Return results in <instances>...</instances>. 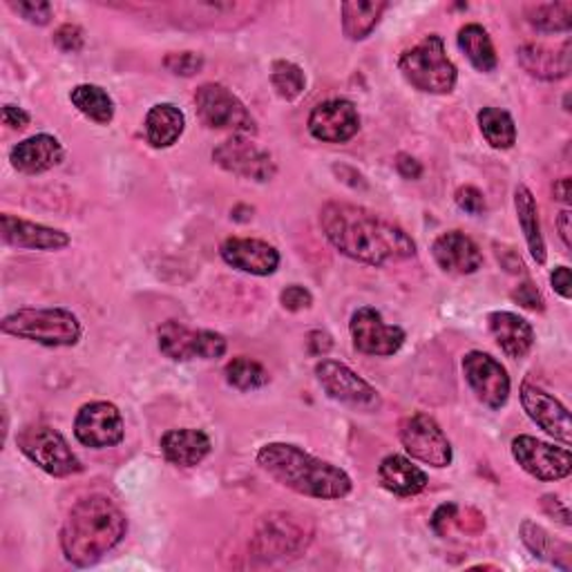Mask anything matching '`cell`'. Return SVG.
I'll use <instances>...</instances> for the list:
<instances>
[{
  "instance_id": "obj_45",
  "label": "cell",
  "mask_w": 572,
  "mask_h": 572,
  "mask_svg": "<svg viewBox=\"0 0 572 572\" xmlns=\"http://www.w3.org/2000/svg\"><path fill=\"white\" fill-rule=\"evenodd\" d=\"M495 251H497V258H499V262L503 264L506 271L526 273V267H523V262H521V258L517 256L514 249H510L506 245H495Z\"/></svg>"
},
{
  "instance_id": "obj_47",
  "label": "cell",
  "mask_w": 572,
  "mask_h": 572,
  "mask_svg": "<svg viewBox=\"0 0 572 572\" xmlns=\"http://www.w3.org/2000/svg\"><path fill=\"white\" fill-rule=\"evenodd\" d=\"M543 510L550 514V517H554L561 526H570V512H568V508L557 499V497H552V495H545L543 497Z\"/></svg>"
},
{
  "instance_id": "obj_11",
  "label": "cell",
  "mask_w": 572,
  "mask_h": 572,
  "mask_svg": "<svg viewBox=\"0 0 572 572\" xmlns=\"http://www.w3.org/2000/svg\"><path fill=\"white\" fill-rule=\"evenodd\" d=\"M401 443L414 459L431 468H447L451 464V443L427 414H414L401 423Z\"/></svg>"
},
{
  "instance_id": "obj_9",
  "label": "cell",
  "mask_w": 572,
  "mask_h": 572,
  "mask_svg": "<svg viewBox=\"0 0 572 572\" xmlns=\"http://www.w3.org/2000/svg\"><path fill=\"white\" fill-rule=\"evenodd\" d=\"M159 350L175 363H188L195 358L217 361L226 354V337L215 331H195L181 322L168 320L157 331Z\"/></svg>"
},
{
  "instance_id": "obj_13",
  "label": "cell",
  "mask_w": 572,
  "mask_h": 572,
  "mask_svg": "<svg viewBox=\"0 0 572 572\" xmlns=\"http://www.w3.org/2000/svg\"><path fill=\"white\" fill-rule=\"evenodd\" d=\"M512 456L530 477L539 481H559L572 472L568 447H554L534 436H517L512 440Z\"/></svg>"
},
{
  "instance_id": "obj_38",
  "label": "cell",
  "mask_w": 572,
  "mask_h": 572,
  "mask_svg": "<svg viewBox=\"0 0 572 572\" xmlns=\"http://www.w3.org/2000/svg\"><path fill=\"white\" fill-rule=\"evenodd\" d=\"M10 8L32 25H48L52 21V6L43 0H10Z\"/></svg>"
},
{
  "instance_id": "obj_43",
  "label": "cell",
  "mask_w": 572,
  "mask_h": 572,
  "mask_svg": "<svg viewBox=\"0 0 572 572\" xmlns=\"http://www.w3.org/2000/svg\"><path fill=\"white\" fill-rule=\"evenodd\" d=\"M512 300L530 311H543V298L532 282H526L512 291Z\"/></svg>"
},
{
  "instance_id": "obj_41",
  "label": "cell",
  "mask_w": 572,
  "mask_h": 572,
  "mask_svg": "<svg viewBox=\"0 0 572 572\" xmlns=\"http://www.w3.org/2000/svg\"><path fill=\"white\" fill-rule=\"evenodd\" d=\"M456 204L468 215H483L486 212V197L475 186H461L456 190Z\"/></svg>"
},
{
  "instance_id": "obj_16",
  "label": "cell",
  "mask_w": 572,
  "mask_h": 572,
  "mask_svg": "<svg viewBox=\"0 0 572 572\" xmlns=\"http://www.w3.org/2000/svg\"><path fill=\"white\" fill-rule=\"evenodd\" d=\"M361 131L358 110L347 98H331L318 103L309 114V133L324 144H345Z\"/></svg>"
},
{
  "instance_id": "obj_29",
  "label": "cell",
  "mask_w": 572,
  "mask_h": 572,
  "mask_svg": "<svg viewBox=\"0 0 572 572\" xmlns=\"http://www.w3.org/2000/svg\"><path fill=\"white\" fill-rule=\"evenodd\" d=\"M514 208H517V217L521 223V231L526 236L530 256L543 264L545 262V242L541 236V223H539V208L534 201V195L530 193V188L519 186L514 193Z\"/></svg>"
},
{
  "instance_id": "obj_6",
  "label": "cell",
  "mask_w": 572,
  "mask_h": 572,
  "mask_svg": "<svg viewBox=\"0 0 572 572\" xmlns=\"http://www.w3.org/2000/svg\"><path fill=\"white\" fill-rule=\"evenodd\" d=\"M19 449L28 459L52 477H72L83 472V464L72 451L61 431L50 425H28L17 436Z\"/></svg>"
},
{
  "instance_id": "obj_25",
  "label": "cell",
  "mask_w": 572,
  "mask_h": 572,
  "mask_svg": "<svg viewBox=\"0 0 572 572\" xmlns=\"http://www.w3.org/2000/svg\"><path fill=\"white\" fill-rule=\"evenodd\" d=\"M521 67L541 81H559L570 74V41L561 50H550L543 45H523L519 50Z\"/></svg>"
},
{
  "instance_id": "obj_31",
  "label": "cell",
  "mask_w": 572,
  "mask_h": 572,
  "mask_svg": "<svg viewBox=\"0 0 572 572\" xmlns=\"http://www.w3.org/2000/svg\"><path fill=\"white\" fill-rule=\"evenodd\" d=\"M459 48L466 52V56L479 72H492L499 63L490 34L477 23H470L459 30Z\"/></svg>"
},
{
  "instance_id": "obj_22",
  "label": "cell",
  "mask_w": 572,
  "mask_h": 572,
  "mask_svg": "<svg viewBox=\"0 0 572 572\" xmlns=\"http://www.w3.org/2000/svg\"><path fill=\"white\" fill-rule=\"evenodd\" d=\"M63 146L52 135H34L30 139H23L17 144L10 153V162L19 173L25 175H39L45 170H52L63 162Z\"/></svg>"
},
{
  "instance_id": "obj_7",
  "label": "cell",
  "mask_w": 572,
  "mask_h": 572,
  "mask_svg": "<svg viewBox=\"0 0 572 572\" xmlns=\"http://www.w3.org/2000/svg\"><path fill=\"white\" fill-rule=\"evenodd\" d=\"M195 105L201 124L212 131H228L242 137L258 133L256 119L247 105L219 83H204L195 92Z\"/></svg>"
},
{
  "instance_id": "obj_15",
  "label": "cell",
  "mask_w": 572,
  "mask_h": 572,
  "mask_svg": "<svg viewBox=\"0 0 572 572\" xmlns=\"http://www.w3.org/2000/svg\"><path fill=\"white\" fill-rule=\"evenodd\" d=\"M350 331L354 347L367 356H394L405 345V331L387 324L381 311L372 306H363L352 315Z\"/></svg>"
},
{
  "instance_id": "obj_20",
  "label": "cell",
  "mask_w": 572,
  "mask_h": 572,
  "mask_svg": "<svg viewBox=\"0 0 572 572\" xmlns=\"http://www.w3.org/2000/svg\"><path fill=\"white\" fill-rule=\"evenodd\" d=\"M0 228H3V240L10 247L28 249V251H61L70 245V236L37 221H28L6 212L0 217Z\"/></svg>"
},
{
  "instance_id": "obj_39",
  "label": "cell",
  "mask_w": 572,
  "mask_h": 572,
  "mask_svg": "<svg viewBox=\"0 0 572 572\" xmlns=\"http://www.w3.org/2000/svg\"><path fill=\"white\" fill-rule=\"evenodd\" d=\"M164 65L177 76H195L204 67V56L197 52H177L168 54L164 59Z\"/></svg>"
},
{
  "instance_id": "obj_27",
  "label": "cell",
  "mask_w": 572,
  "mask_h": 572,
  "mask_svg": "<svg viewBox=\"0 0 572 572\" xmlns=\"http://www.w3.org/2000/svg\"><path fill=\"white\" fill-rule=\"evenodd\" d=\"M186 117L173 103H159L150 107L146 117V137L153 148H170L184 135Z\"/></svg>"
},
{
  "instance_id": "obj_48",
  "label": "cell",
  "mask_w": 572,
  "mask_h": 572,
  "mask_svg": "<svg viewBox=\"0 0 572 572\" xmlns=\"http://www.w3.org/2000/svg\"><path fill=\"white\" fill-rule=\"evenodd\" d=\"M396 168L405 179H420L423 177V166L409 155H398L396 157Z\"/></svg>"
},
{
  "instance_id": "obj_26",
  "label": "cell",
  "mask_w": 572,
  "mask_h": 572,
  "mask_svg": "<svg viewBox=\"0 0 572 572\" xmlns=\"http://www.w3.org/2000/svg\"><path fill=\"white\" fill-rule=\"evenodd\" d=\"M378 479L385 490H389L396 497H414L420 495L427 488V475L416 468L409 459L398 454L387 456L378 468Z\"/></svg>"
},
{
  "instance_id": "obj_24",
  "label": "cell",
  "mask_w": 572,
  "mask_h": 572,
  "mask_svg": "<svg viewBox=\"0 0 572 572\" xmlns=\"http://www.w3.org/2000/svg\"><path fill=\"white\" fill-rule=\"evenodd\" d=\"M490 333L508 358H523L534 345V331L530 322L510 311H495L488 315Z\"/></svg>"
},
{
  "instance_id": "obj_32",
  "label": "cell",
  "mask_w": 572,
  "mask_h": 572,
  "mask_svg": "<svg viewBox=\"0 0 572 572\" xmlns=\"http://www.w3.org/2000/svg\"><path fill=\"white\" fill-rule=\"evenodd\" d=\"M479 128L486 142L497 150H508L517 142L514 119L501 107H483L479 112Z\"/></svg>"
},
{
  "instance_id": "obj_42",
  "label": "cell",
  "mask_w": 572,
  "mask_h": 572,
  "mask_svg": "<svg viewBox=\"0 0 572 572\" xmlns=\"http://www.w3.org/2000/svg\"><path fill=\"white\" fill-rule=\"evenodd\" d=\"M280 302H282V306H284L287 311L298 313V311L309 309V306L313 304V295H311L309 289H304V287H300V284H291V287H287V289L280 293Z\"/></svg>"
},
{
  "instance_id": "obj_46",
  "label": "cell",
  "mask_w": 572,
  "mask_h": 572,
  "mask_svg": "<svg viewBox=\"0 0 572 572\" xmlns=\"http://www.w3.org/2000/svg\"><path fill=\"white\" fill-rule=\"evenodd\" d=\"M550 282H552V289H554L563 300H570V295H572V278H570V269H568V267L554 269V273L550 275Z\"/></svg>"
},
{
  "instance_id": "obj_3",
  "label": "cell",
  "mask_w": 572,
  "mask_h": 572,
  "mask_svg": "<svg viewBox=\"0 0 572 572\" xmlns=\"http://www.w3.org/2000/svg\"><path fill=\"white\" fill-rule=\"evenodd\" d=\"M258 466L280 486L313 499H345L354 483L345 470L315 459L289 443H269L258 451Z\"/></svg>"
},
{
  "instance_id": "obj_51",
  "label": "cell",
  "mask_w": 572,
  "mask_h": 572,
  "mask_svg": "<svg viewBox=\"0 0 572 572\" xmlns=\"http://www.w3.org/2000/svg\"><path fill=\"white\" fill-rule=\"evenodd\" d=\"M572 181H570V177H563V179H559L557 184H554V199L557 201H561V204H570V195H572Z\"/></svg>"
},
{
  "instance_id": "obj_23",
  "label": "cell",
  "mask_w": 572,
  "mask_h": 572,
  "mask_svg": "<svg viewBox=\"0 0 572 572\" xmlns=\"http://www.w3.org/2000/svg\"><path fill=\"white\" fill-rule=\"evenodd\" d=\"M162 454L166 461L177 468H195L199 466L212 449L210 438L201 429H170L162 436Z\"/></svg>"
},
{
  "instance_id": "obj_34",
  "label": "cell",
  "mask_w": 572,
  "mask_h": 572,
  "mask_svg": "<svg viewBox=\"0 0 572 572\" xmlns=\"http://www.w3.org/2000/svg\"><path fill=\"white\" fill-rule=\"evenodd\" d=\"M528 23L539 32H570L572 28V3H539L526 8Z\"/></svg>"
},
{
  "instance_id": "obj_50",
  "label": "cell",
  "mask_w": 572,
  "mask_h": 572,
  "mask_svg": "<svg viewBox=\"0 0 572 572\" xmlns=\"http://www.w3.org/2000/svg\"><path fill=\"white\" fill-rule=\"evenodd\" d=\"M557 226H559V236L563 240V247L570 249L572 242H570V210H561L559 219H557Z\"/></svg>"
},
{
  "instance_id": "obj_21",
  "label": "cell",
  "mask_w": 572,
  "mask_h": 572,
  "mask_svg": "<svg viewBox=\"0 0 572 572\" xmlns=\"http://www.w3.org/2000/svg\"><path fill=\"white\" fill-rule=\"evenodd\" d=\"M431 256L436 264L451 275H470L483 267V253L472 238L461 231H449L434 240Z\"/></svg>"
},
{
  "instance_id": "obj_33",
  "label": "cell",
  "mask_w": 572,
  "mask_h": 572,
  "mask_svg": "<svg viewBox=\"0 0 572 572\" xmlns=\"http://www.w3.org/2000/svg\"><path fill=\"white\" fill-rule=\"evenodd\" d=\"M459 528L461 532L466 534H477L486 528V519L472 510V508H466V519H464V510L456 506V503H445L440 506L436 512H434V519H431V528L436 534L440 537H447L451 528Z\"/></svg>"
},
{
  "instance_id": "obj_14",
  "label": "cell",
  "mask_w": 572,
  "mask_h": 572,
  "mask_svg": "<svg viewBox=\"0 0 572 572\" xmlns=\"http://www.w3.org/2000/svg\"><path fill=\"white\" fill-rule=\"evenodd\" d=\"M74 436L81 445L92 449L114 447L126 436L124 416L112 403H105V401L87 403L76 414Z\"/></svg>"
},
{
  "instance_id": "obj_35",
  "label": "cell",
  "mask_w": 572,
  "mask_h": 572,
  "mask_svg": "<svg viewBox=\"0 0 572 572\" xmlns=\"http://www.w3.org/2000/svg\"><path fill=\"white\" fill-rule=\"evenodd\" d=\"M521 539L534 557L548 559L557 568H559V554L570 559V545L561 543V541H554L541 526H537L532 521L521 523Z\"/></svg>"
},
{
  "instance_id": "obj_12",
  "label": "cell",
  "mask_w": 572,
  "mask_h": 572,
  "mask_svg": "<svg viewBox=\"0 0 572 572\" xmlns=\"http://www.w3.org/2000/svg\"><path fill=\"white\" fill-rule=\"evenodd\" d=\"M212 162L226 173H233L253 181H269L275 177V162L271 153L253 144L249 137L233 135L212 150Z\"/></svg>"
},
{
  "instance_id": "obj_40",
  "label": "cell",
  "mask_w": 572,
  "mask_h": 572,
  "mask_svg": "<svg viewBox=\"0 0 572 572\" xmlns=\"http://www.w3.org/2000/svg\"><path fill=\"white\" fill-rule=\"evenodd\" d=\"M83 43H85V37H83V30L79 25H61L54 34V45L65 52V54H74V52H81L83 50Z\"/></svg>"
},
{
  "instance_id": "obj_37",
  "label": "cell",
  "mask_w": 572,
  "mask_h": 572,
  "mask_svg": "<svg viewBox=\"0 0 572 572\" xmlns=\"http://www.w3.org/2000/svg\"><path fill=\"white\" fill-rule=\"evenodd\" d=\"M271 83L282 98L293 101L304 92L306 79H304V72L300 65H295L291 61H275L271 67Z\"/></svg>"
},
{
  "instance_id": "obj_8",
  "label": "cell",
  "mask_w": 572,
  "mask_h": 572,
  "mask_svg": "<svg viewBox=\"0 0 572 572\" xmlns=\"http://www.w3.org/2000/svg\"><path fill=\"white\" fill-rule=\"evenodd\" d=\"M311 537H313V530L306 526L302 517L275 512L262 519L253 539V550L258 557L267 561L291 559V557H298L302 550H306V545L311 543Z\"/></svg>"
},
{
  "instance_id": "obj_17",
  "label": "cell",
  "mask_w": 572,
  "mask_h": 572,
  "mask_svg": "<svg viewBox=\"0 0 572 572\" xmlns=\"http://www.w3.org/2000/svg\"><path fill=\"white\" fill-rule=\"evenodd\" d=\"M464 374L475 396L490 409H501L510 398L508 372L490 354L470 352L464 358Z\"/></svg>"
},
{
  "instance_id": "obj_10",
  "label": "cell",
  "mask_w": 572,
  "mask_h": 572,
  "mask_svg": "<svg viewBox=\"0 0 572 572\" xmlns=\"http://www.w3.org/2000/svg\"><path fill=\"white\" fill-rule=\"evenodd\" d=\"M315 376L322 389L342 405H350L358 412H376L383 405L381 394L347 365L322 361L315 365Z\"/></svg>"
},
{
  "instance_id": "obj_28",
  "label": "cell",
  "mask_w": 572,
  "mask_h": 572,
  "mask_svg": "<svg viewBox=\"0 0 572 572\" xmlns=\"http://www.w3.org/2000/svg\"><path fill=\"white\" fill-rule=\"evenodd\" d=\"M385 10V0H365V3L363 0H354V3H342V32H345L350 41H365L381 23Z\"/></svg>"
},
{
  "instance_id": "obj_1",
  "label": "cell",
  "mask_w": 572,
  "mask_h": 572,
  "mask_svg": "<svg viewBox=\"0 0 572 572\" xmlns=\"http://www.w3.org/2000/svg\"><path fill=\"white\" fill-rule=\"evenodd\" d=\"M326 240L356 262L383 267L416 256V245L401 226L356 204L329 201L320 212Z\"/></svg>"
},
{
  "instance_id": "obj_30",
  "label": "cell",
  "mask_w": 572,
  "mask_h": 572,
  "mask_svg": "<svg viewBox=\"0 0 572 572\" xmlns=\"http://www.w3.org/2000/svg\"><path fill=\"white\" fill-rule=\"evenodd\" d=\"M70 101L81 114H85L87 119H92L98 126H107L114 119V101L98 85H90V83L76 85L70 92Z\"/></svg>"
},
{
  "instance_id": "obj_36",
  "label": "cell",
  "mask_w": 572,
  "mask_h": 572,
  "mask_svg": "<svg viewBox=\"0 0 572 572\" xmlns=\"http://www.w3.org/2000/svg\"><path fill=\"white\" fill-rule=\"evenodd\" d=\"M223 376H226L228 385L240 392H253V389L269 385V372L260 363L245 358V356L233 358L231 363H228L223 370Z\"/></svg>"
},
{
  "instance_id": "obj_19",
  "label": "cell",
  "mask_w": 572,
  "mask_h": 572,
  "mask_svg": "<svg viewBox=\"0 0 572 572\" xmlns=\"http://www.w3.org/2000/svg\"><path fill=\"white\" fill-rule=\"evenodd\" d=\"M521 403L528 416L550 436L561 440L563 445L572 443V423H570V412L548 392L523 383L521 385Z\"/></svg>"
},
{
  "instance_id": "obj_5",
  "label": "cell",
  "mask_w": 572,
  "mask_h": 572,
  "mask_svg": "<svg viewBox=\"0 0 572 572\" xmlns=\"http://www.w3.org/2000/svg\"><path fill=\"white\" fill-rule=\"evenodd\" d=\"M398 67L412 87L427 94H449L459 79V72L447 59L445 43L438 34H429L407 50L401 56Z\"/></svg>"
},
{
  "instance_id": "obj_18",
  "label": "cell",
  "mask_w": 572,
  "mask_h": 572,
  "mask_svg": "<svg viewBox=\"0 0 572 572\" xmlns=\"http://www.w3.org/2000/svg\"><path fill=\"white\" fill-rule=\"evenodd\" d=\"M221 260L242 273L251 275H271L280 267V253L275 247L262 240H251V238H228L219 247Z\"/></svg>"
},
{
  "instance_id": "obj_2",
  "label": "cell",
  "mask_w": 572,
  "mask_h": 572,
  "mask_svg": "<svg viewBox=\"0 0 572 572\" xmlns=\"http://www.w3.org/2000/svg\"><path fill=\"white\" fill-rule=\"evenodd\" d=\"M128 532V519L107 497L92 495L79 501L61 530V550L74 565H92L117 548Z\"/></svg>"
},
{
  "instance_id": "obj_4",
  "label": "cell",
  "mask_w": 572,
  "mask_h": 572,
  "mask_svg": "<svg viewBox=\"0 0 572 572\" xmlns=\"http://www.w3.org/2000/svg\"><path fill=\"white\" fill-rule=\"evenodd\" d=\"M0 329L43 347H74L83 333L79 318L67 309H19L0 322Z\"/></svg>"
},
{
  "instance_id": "obj_49",
  "label": "cell",
  "mask_w": 572,
  "mask_h": 572,
  "mask_svg": "<svg viewBox=\"0 0 572 572\" xmlns=\"http://www.w3.org/2000/svg\"><path fill=\"white\" fill-rule=\"evenodd\" d=\"M306 345L313 356H324L331 350V335L324 331H311Z\"/></svg>"
},
{
  "instance_id": "obj_44",
  "label": "cell",
  "mask_w": 572,
  "mask_h": 572,
  "mask_svg": "<svg viewBox=\"0 0 572 572\" xmlns=\"http://www.w3.org/2000/svg\"><path fill=\"white\" fill-rule=\"evenodd\" d=\"M3 124L14 128V131H23V128L30 126V114L23 107L10 103V105L3 107Z\"/></svg>"
}]
</instances>
